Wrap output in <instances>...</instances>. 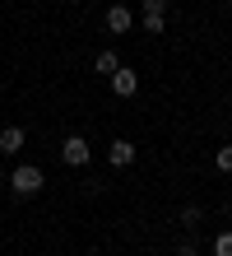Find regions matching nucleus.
<instances>
[{"label":"nucleus","mask_w":232,"mask_h":256,"mask_svg":"<svg viewBox=\"0 0 232 256\" xmlns=\"http://www.w3.org/2000/svg\"><path fill=\"white\" fill-rule=\"evenodd\" d=\"M42 186H46V177H42L37 163H19V168L9 172V191L14 196H37Z\"/></svg>","instance_id":"f257e3e1"},{"label":"nucleus","mask_w":232,"mask_h":256,"mask_svg":"<svg viewBox=\"0 0 232 256\" xmlns=\"http://www.w3.org/2000/svg\"><path fill=\"white\" fill-rule=\"evenodd\" d=\"M60 158H65L70 168H84V163L93 158V144L84 140V135H65V144H60Z\"/></svg>","instance_id":"f03ea898"},{"label":"nucleus","mask_w":232,"mask_h":256,"mask_svg":"<svg viewBox=\"0 0 232 256\" xmlns=\"http://www.w3.org/2000/svg\"><path fill=\"white\" fill-rule=\"evenodd\" d=\"M107 80H112V94H116V98H135V94H139V74H135L130 66H116Z\"/></svg>","instance_id":"7ed1b4c3"},{"label":"nucleus","mask_w":232,"mask_h":256,"mask_svg":"<svg viewBox=\"0 0 232 256\" xmlns=\"http://www.w3.org/2000/svg\"><path fill=\"white\" fill-rule=\"evenodd\" d=\"M135 28V10L130 5H112L107 10V33H130Z\"/></svg>","instance_id":"20e7f679"},{"label":"nucleus","mask_w":232,"mask_h":256,"mask_svg":"<svg viewBox=\"0 0 232 256\" xmlns=\"http://www.w3.org/2000/svg\"><path fill=\"white\" fill-rule=\"evenodd\" d=\"M107 158H112V168H130L135 163V144L130 140H112L107 144Z\"/></svg>","instance_id":"39448f33"},{"label":"nucleus","mask_w":232,"mask_h":256,"mask_svg":"<svg viewBox=\"0 0 232 256\" xmlns=\"http://www.w3.org/2000/svg\"><path fill=\"white\" fill-rule=\"evenodd\" d=\"M19 149H23V130L5 126V130H0V154H19Z\"/></svg>","instance_id":"423d86ee"},{"label":"nucleus","mask_w":232,"mask_h":256,"mask_svg":"<svg viewBox=\"0 0 232 256\" xmlns=\"http://www.w3.org/2000/svg\"><path fill=\"white\" fill-rule=\"evenodd\" d=\"M116 66H121V56H116L112 47H102V52H98V61H93V70H98V74H112Z\"/></svg>","instance_id":"0eeeda50"},{"label":"nucleus","mask_w":232,"mask_h":256,"mask_svg":"<svg viewBox=\"0 0 232 256\" xmlns=\"http://www.w3.org/2000/svg\"><path fill=\"white\" fill-rule=\"evenodd\" d=\"M139 28H144L149 38H163V28H167V19H163V14H139Z\"/></svg>","instance_id":"6e6552de"},{"label":"nucleus","mask_w":232,"mask_h":256,"mask_svg":"<svg viewBox=\"0 0 232 256\" xmlns=\"http://www.w3.org/2000/svg\"><path fill=\"white\" fill-rule=\"evenodd\" d=\"M200 219H205L200 205H181V228H200Z\"/></svg>","instance_id":"1a4fd4ad"},{"label":"nucleus","mask_w":232,"mask_h":256,"mask_svg":"<svg viewBox=\"0 0 232 256\" xmlns=\"http://www.w3.org/2000/svg\"><path fill=\"white\" fill-rule=\"evenodd\" d=\"M214 168H219V172H232V144H219V149H214Z\"/></svg>","instance_id":"9d476101"},{"label":"nucleus","mask_w":232,"mask_h":256,"mask_svg":"<svg viewBox=\"0 0 232 256\" xmlns=\"http://www.w3.org/2000/svg\"><path fill=\"white\" fill-rule=\"evenodd\" d=\"M214 256H232V233H214Z\"/></svg>","instance_id":"9b49d317"},{"label":"nucleus","mask_w":232,"mask_h":256,"mask_svg":"<svg viewBox=\"0 0 232 256\" xmlns=\"http://www.w3.org/2000/svg\"><path fill=\"white\" fill-rule=\"evenodd\" d=\"M167 5H172V0H139V14H163L167 19Z\"/></svg>","instance_id":"f8f14e48"},{"label":"nucleus","mask_w":232,"mask_h":256,"mask_svg":"<svg viewBox=\"0 0 232 256\" xmlns=\"http://www.w3.org/2000/svg\"><path fill=\"white\" fill-rule=\"evenodd\" d=\"M177 256H200V247L191 242V238H181V242H177Z\"/></svg>","instance_id":"ddd939ff"},{"label":"nucleus","mask_w":232,"mask_h":256,"mask_svg":"<svg viewBox=\"0 0 232 256\" xmlns=\"http://www.w3.org/2000/svg\"><path fill=\"white\" fill-rule=\"evenodd\" d=\"M5 177H9V172H5V168H0V182H5Z\"/></svg>","instance_id":"4468645a"}]
</instances>
